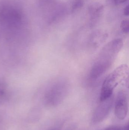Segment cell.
<instances>
[{
	"instance_id": "1",
	"label": "cell",
	"mask_w": 129,
	"mask_h": 130,
	"mask_svg": "<svg viewBox=\"0 0 129 130\" xmlns=\"http://www.w3.org/2000/svg\"><path fill=\"white\" fill-rule=\"evenodd\" d=\"M120 39H116L108 43L102 48L92 67L89 77L95 80L102 76L113 64L123 46Z\"/></svg>"
},
{
	"instance_id": "2",
	"label": "cell",
	"mask_w": 129,
	"mask_h": 130,
	"mask_svg": "<svg viewBox=\"0 0 129 130\" xmlns=\"http://www.w3.org/2000/svg\"><path fill=\"white\" fill-rule=\"evenodd\" d=\"M129 68L126 64L117 67L106 78L101 90L100 100L104 101L112 96L114 89L121 83H128Z\"/></svg>"
},
{
	"instance_id": "3",
	"label": "cell",
	"mask_w": 129,
	"mask_h": 130,
	"mask_svg": "<svg viewBox=\"0 0 129 130\" xmlns=\"http://www.w3.org/2000/svg\"><path fill=\"white\" fill-rule=\"evenodd\" d=\"M69 85L68 81L59 79L54 83L46 95V101L50 104H55L61 101L68 93Z\"/></svg>"
},
{
	"instance_id": "4",
	"label": "cell",
	"mask_w": 129,
	"mask_h": 130,
	"mask_svg": "<svg viewBox=\"0 0 129 130\" xmlns=\"http://www.w3.org/2000/svg\"><path fill=\"white\" fill-rule=\"evenodd\" d=\"M22 18L20 11L13 6L5 5L0 11V20L10 25L19 23Z\"/></svg>"
},
{
	"instance_id": "5",
	"label": "cell",
	"mask_w": 129,
	"mask_h": 130,
	"mask_svg": "<svg viewBox=\"0 0 129 130\" xmlns=\"http://www.w3.org/2000/svg\"><path fill=\"white\" fill-rule=\"evenodd\" d=\"M128 109L127 94L124 91H120L118 93L115 102V115L120 120H124L127 115Z\"/></svg>"
},
{
	"instance_id": "6",
	"label": "cell",
	"mask_w": 129,
	"mask_h": 130,
	"mask_svg": "<svg viewBox=\"0 0 129 130\" xmlns=\"http://www.w3.org/2000/svg\"><path fill=\"white\" fill-rule=\"evenodd\" d=\"M104 10V5L99 2H93L89 6L88 10L92 26L95 24L100 17Z\"/></svg>"
},
{
	"instance_id": "7",
	"label": "cell",
	"mask_w": 129,
	"mask_h": 130,
	"mask_svg": "<svg viewBox=\"0 0 129 130\" xmlns=\"http://www.w3.org/2000/svg\"><path fill=\"white\" fill-rule=\"evenodd\" d=\"M101 102L95 112V119L97 120L103 119L110 110L112 104L111 97Z\"/></svg>"
},
{
	"instance_id": "8",
	"label": "cell",
	"mask_w": 129,
	"mask_h": 130,
	"mask_svg": "<svg viewBox=\"0 0 129 130\" xmlns=\"http://www.w3.org/2000/svg\"><path fill=\"white\" fill-rule=\"evenodd\" d=\"M106 34H102L99 32H96L93 34L91 37V42L92 44L94 46H98L101 44L107 39Z\"/></svg>"
},
{
	"instance_id": "9",
	"label": "cell",
	"mask_w": 129,
	"mask_h": 130,
	"mask_svg": "<svg viewBox=\"0 0 129 130\" xmlns=\"http://www.w3.org/2000/svg\"><path fill=\"white\" fill-rule=\"evenodd\" d=\"M83 5V0H75L72 5L71 7V11L72 12L77 11Z\"/></svg>"
},
{
	"instance_id": "10",
	"label": "cell",
	"mask_w": 129,
	"mask_h": 130,
	"mask_svg": "<svg viewBox=\"0 0 129 130\" xmlns=\"http://www.w3.org/2000/svg\"><path fill=\"white\" fill-rule=\"evenodd\" d=\"M120 28L122 31L125 34H128L129 31V22L128 20L125 19L122 21Z\"/></svg>"
},
{
	"instance_id": "11",
	"label": "cell",
	"mask_w": 129,
	"mask_h": 130,
	"mask_svg": "<svg viewBox=\"0 0 129 130\" xmlns=\"http://www.w3.org/2000/svg\"><path fill=\"white\" fill-rule=\"evenodd\" d=\"M54 2V0H40L39 5L41 7H47L51 4Z\"/></svg>"
},
{
	"instance_id": "12",
	"label": "cell",
	"mask_w": 129,
	"mask_h": 130,
	"mask_svg": "<svg viewBox=\"0 0 129 130\" xmlns=\"http://www.w3.org/2000/svg\"><path fill=\"white\" fill-rule=\"evenodd\" d=\"M124 14L126 16H128L129 10V5H127L124 8Z\"/></svg>"
},
{
	"instance_id": "13",
	"label": "cell",
	"mask_w": 129,
	"mask_h": 130,
	"mask_svg": "<svg viewBox=\"0 0 129 130\" xmlns=\"http://www.w3.org/2000/svg\"><path fill=\"white\" fill-rule=\"evenodd\" d=\"M128 0H114V2L116 5H120L125 3Z\"/></svg>"
},
{
	"instance_id": "14",
	"label": "cell",
	"mask_w": 129,
	"mask_h": 130,
	"mask_svg": "<svg viewBox=\"0 0 129 130\" xmlns=\"http://www.w3.org/2000/svg\"><path fill=\"white\" fill-rule=\"evenodd\" d=\"M105 130H121L120 128L117 127H109Z\"/></svg>"
}]
</instances>
